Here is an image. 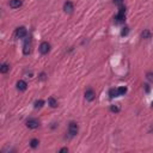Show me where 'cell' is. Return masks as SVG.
<instances>
[{
    "instance_id": "5bb4252c",
    "label": "cell",
    "mask_w": 153,
    "mask_h": 153,
    "mask_svg": "<svg viewBox=\"0 0 153 153\" xmlns=\"http://www.w3.org/2000/svg\"><path fill=\"white\" fill-rule=\"evenodd\" d=\"M48 103H49V105L51 106V108H56V106H57V102H56V101H55V99L53 98V97H50V98H49Z\"/></svg>"
},
{
    "instance_id": "8992f818",
    "label": "cell",
    "mask_w": 153,
    "mask_h": 153,
    "mask_svg": "<svg viewBox=\"0 0 153 153\" xmlns=\"http://www.w3.org/2000/svg\"><path fill=\"white\" fill-rule=\"evenodd\" d=\"M95 97H96V94H95L94 90H92V89L86 90V92H85V98H86V101L92 102V101L95 99Z\"/></svg>"
},
{
    "instance_id": "e0dca14e",
    "label": "cell",
    "mask_w": 153,
    "mask_h": 153,
    "mask_svg": "<svg viewBox=\"0 0 153 153\" xmlns=\"http://www.w3.org/2000/svg\"><path fill=\"white\" fill-rule=\"evenodd\" d=\"M109 96H110V98H114V97L118 96V95H117V90H115V89H111V90L109 91Z\"/></svg>"
},
{
    "instance_id": "ba28073f",
    "label": "cell",
    "mask_w": 153,
    "mask_h": 153,
    "mask_svg": "<svg viewBox=\"0 0 153 153\" xmlns=\"http://www.w3.org/2000/svg\"><path fill=\"white\" fill-rule=\"evenodd\" d=\"M22 4H23L22 0H10V3H9L10 7H12V9H18V7H21Z\"/></svg>"
},
{
    "instance_id": "9a60e30c",
    "label": "cell",
    "mask_w": 153,
    "mask_h": 153,
    "mask_svg": "<svg viewBox=\"0 0 153 153\" xmlns=\"http://www.w3.org/2000/svg\"><path fill=\"white\" fill-rule=\"evenodd\" d=\"M38 140H37V139H32V140L30 141V146H31V147L32 148H36L37 147V146H38Z\"/></svg>"
},
{
    "instance_id": "277c9868",
    "label": "cell",
    "mask_w": 153,
    "mask_h": 153,
    "mask_svg": "<svg viewBox=\"0 0 153 153\" xmlns=\"http://www.w3.org/2000/svg\"><path fill=\"white\" fill-rule=\"evenodd\" d=\"M26 35H28V31H26V29L24 26L17 28V30H16V37L17 38H24V37H26Z\"/></svg>"
},
{
    "instance_id": "8fae6325",
    "label": "cell",
    "mask_w": 153,
    "mask_h": 153,
    "mask_svg": "<svg viewBox=\"0 0 153 153\" xmlns=\"http://www.w3.org/2000/svg\"><path fill=\"white\" fill-rule=\"evenodd\" d=\"M126 92H127V88H126V86H120V88L117 89V95L118 96H123Z\"/></svg>"
},
{
    "instance_id": "44dd1931",
    "label": "cell",
    "mask_w": 153,
    "mask_h": 153,
    "mask_svg": "<svg viewBox=\"0 0 153 153\" xmlns=\"http://www.w3.org/2000/svg\"><path fill=\"white\" fill-rule=\"evenodd\" d=\"M128 31H129V30H128V28H124V29L122 30V36L127 35V34H128Z\"/></svg>"
},
{
    "instance_id": "5b68a950",
    "label": "cell",
    "mask_w": 153,
    "mask_h": 153,
    "mask_svg": "<svg viewBox=\"0 0 153 153\" xmlns=\"http://www.w3.org/2000/svg\"><path fill=\"white\" fill-rule=\"evenodd\" d=\"M50 50V44L48 42H42L41 45H39V51H41V54H48Z\"/></svg>"
},
{
    "instance_id": "ffe728a7",
    "label": "cell",
    "mask_w": 153,
    "mask_h": 153,
    "mask_svg": "<svg viewBox=\"0 0 153 153\" xmlns=\"http://www.w3.org/2000/svg\"><path fill=\"white\" fill-rule=\"evenodd\" d=\"M147 79L151 82H153V73H147Z\"/></svg>"
},
{
    "instance_id": "7c38bea8",
    "label": "cell",
    "mask_w": 153,
    "mask_h": 153,
    "mask_svg": "<svg viewBox=\"0 0 153 153\" xmlns=\"http://www.w3.org/2000/svg\"><path fill=\"white\" fill-rule=\"evenodd\" d=\"M9 71H10V66H9L7 63H3V65H1V67H0V72L5 74V73H7Z\"/></svg>"
},
{
    "instance_id": "52a82bcc",
    "label": "cell",
    "mask_w": 153,
    "mask_h": 153,
    "mask_svg": "<svg viewBox=\"0 0 153 153\" xmlns=\"http://www.w3.org/2000/svg\"><path fill=\"white\" fill-rule=\"evenodd\" d=\"M63 10L66 13H68V15H71V13H73V10H74V6H73V4L71 1H66L65 5H63Z\"/></svg>"
},
{
    "instance_id": "4fadbf2b",
    "label": "cell",
    "mask_w": 153,
    "mask_h": 153,
    "mask_svg": "<svg viewBox=\"0 0 153 153\" xmlns=\"http://www.w3.org/2000/svg\"><path fill=\"white\" fill-rule=\"evenodd\" d=\"M141 37L145 38V39L151 38V31H150V30H145V31L142 32V34H141Z\"/></svg>"
},
{
    "instance_id": "d6986e66",
    "label": "cell",
    "mask_w": 153,
    "mask_h": 153,
    "mask_svg": "<svg viewBox=\"0 0 153 153\" xmlns=\"http://www.w3.org/2000/svg\"><path fill=\"white\" fill-rule=\"evenodd\" d=\"M123 3V0H114V4L115 5H118V6H121Z\"/></svg>"
},
{
    "instance_id": "7402d4cb",
    "label": "cell",
    "mask_w": 153,
    "mask_h": 153,
    "mask_svg": "<svg viewBox=\"0 0 153 153\" xmlns=\"http://www.w3.org/2000/svg\"><path fill=\"white\" fill-rule=\"evenodd\" d=\"M60 152H61V153H62V152H68V148H67V147H63V148L60 150Z\"/></svg>"
},
{
    "instance_id": "9c48e42d",
    "label": "cell",
    "mask_w": 153,
    "mask_h": 153,
    "mask_svg": "<svg viewBox=\"0 0 153 153\" xmlns=\"http://www.w3.org/2000/svg\"><path fill=\"white\" fill-rule=\"evenodd\" d=\"M30 51H31V44H30V41H28V39H26V42H25L24 45H23V53H24L25 55H29Z\"/></svg>"
},
{
    "instance_id": "3957f363",
    "label": "cell",
    "mask_w": 153,
    "mask_h": 153,
    "mask_svg": "<svg viewBox=\"0 0 153 153\" xmlns=\"http://www.w3.org/2000/svg\"><path fill=\"white\" fill-rule=\"evenodd\" d=\"M38 126H39V122L36 118H30L26 121V127L30 129H36V128H38Z\"/></svg>"
},
{
    "instance_id": "603a6c76",
    "label": "cell",
    "mask_w": 153,
    "mask_h": 153,
    "mask_svg": "<svg viewBox=\"0 0 153 153\" xmlns=\"http://www.w3.org/2000/svg\"><path fill=\"white\" fill-rule=\"evenodd\" d=\"M152 106H153V102H152Z\"/></svg>"
},
{
    "instance_id": "30bf717a",
    "label": "cell",
    "mask_w": 153,
    "mask_h": 153,
    "mask_svg": "<svg viewBox=\"0 0 153 153\" xmlns=\"http://www.w3.org/2000/svg\"><path fill=\"white\" fill-rule=\"evenodd\" d=\"M26 88H28V84H26L24 80H19V82L17 83V89H18L19 91H25Z\"/></svg>"
},
{
    "instance_id": "2e32d148",
    "label": "cell",
    "mask_w": 153,
    "mask_h": 153,
    "mask_svg": "<svg viewBox=\"0 0 153 153\" xmlns=\"http://www.w3.org/2000/svg\"><path fill=\"white\" fill-rule=\"evenodd\" d=\"M43 104H44V102L42 101V99H39V101H36V102H35V108H36V109L42 108Z\"/></svg>"
},
{
    "instance_id": "7a4b0ae2",
    "label": "cell",
    "mask_w": 153,
    "mask_h": 153,
    "mask_svg": "<svg viewBox=\"0 0 153 153\" xmlns=\"http://www.w3.org/2000/svg\"><path fill=\"white\" fill-rule=\"evenodd\" d=\"M78 124L75 123V122H71L69 123V126H68V134H69V136L72 138V136H75L77 134H78Z\"/></svg>"
},
{
    "instance_id": "6da1fadb",
    "label": "cell",
    "mask_w": 153,
    "mask_h": 153,
    "mask_svg": "<svg viewBox=\"0 0 153 153\" xmlns=\"http://www.w3.org/2000/svg\"><path fill=\"white\" fill-rule=\"evenodd\" d=\"M124 18H126V7H123V6H121L118 10V13L116 15L115 19H116V23H121L124 21Z\"/></svg>"
},
{
    "instance_id": "ac0fdd59",
    "label": "cell",
    "mask_w": 153,
    "mask_h": 153,
    "mask_svg": "<svg viewBox=\"0 0 153 153\" xmlns=\"http://www.w3.org/2000/svg\"><path fill=\"white\" fill-rule=\"evenodd\" d=\"M110 110L114 111V112H117V111H120V108H118V106H116V105H112L110 108Z\"/></svg>"
}]
</instances>
